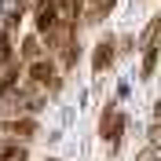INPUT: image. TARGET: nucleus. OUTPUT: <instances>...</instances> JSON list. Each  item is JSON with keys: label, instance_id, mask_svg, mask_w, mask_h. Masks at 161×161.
Wrapping results in <instances>:
<instances>
[{"label": "nucleus", "instance_id": "nucleus-9", "mask_svg": "<svg viewBox=\"0 0 161 161\" xmlns=\"http://www.w3.org/2000/svg\"><path fill=\"white\" fill-rule=\"evenodd\" d=\"M158 51L161 48H147V55H143V77H150L154 66H158Z\"/></svg>", "mask_w": 161, "mask_h": 161}, {"label": "nucleus", "instance_id": "nucleus-1", "mask_svg": "<svg viewBox=\"0 0 161 161\" xmlns=\"http://www.w3.org/2000/svg\"><path fill=\"white\" fill-rule=\"evenodd\" d=\"M26 77H33L37 84H44L48 92H59V84H62V77H59V66L48 59V55H40V59H33L30 62V70H26Z\"/></svg>", "mask_w": 161, "mask_h": 161}, {"label": "nucleus", "instance_id": "nucleus-10", "mask_svg": "<svg viewBox=\"0 0 161 161\" xmlns=\"http://www.w3.org/2000/svg\"><path fill=\"white\" fill-rule=\"evenodd\" d=\"M11 59V40H8V30H0V62Z\"/></svg>", "mask_w": 161, "mask_h": 161}, {"label": "nucleus", "instance_id": "nucleus-12", "mask_svg": "<svg viewBox=\"0 0 161 161\" xmlns=\"http://www.w3.org/2000/svg\"><path fill=\"white\" fill-rule=\"evenodd\" d=\"M139 161H158V147H150V150H143Z\"/></svg>", "mask_w": 161, "mask_h": 161}, {"label": "nucleus", "instance_id": "nucleus-11", "mask_svg": "<svg viewBox=\"0 0 161 161\" xmlns=\"http://www.w3.org/2000/svg\"><path fill=\"white\" fill-rule=\"evenodd\" d=\"M150 143L161 150V125H158V121H154V128H150Z\"/></svg>", "mask_w": 161, "mask_h": 161}, {"label": "nucleus", "instance_id": "nucleus-8", "mask_svg": "<svg viewBox=\"0 0 161 161\" xmlns=\"http://www.w3.org/2000/svg\"><path fill=\"white\" fill-rule=\"evenodd\" d=\"M19 55H22L26 62L40 59V55H48V48H44V37H40V33H37V37H26V40H22V48H19Z\"/></svg>", "mask_w": 161, "mask_h": 161}, {"label": "nucleus", "instance_id": "nucleus-13", "mask_svg": "<svg viewBox=\"0 0 161 161\" xmlns=\"http://www.w3.org/2000/svg\"><path fill=\"white\" fill-rule=\"evenodd\" d=\"M154 121H158V125H161V99L154 103Z\"/></svg>", "mask_w": 161, "mask_h": 161}, {"label": "nucleus", "instance_id": "nucleus-6", "mask_svg": "<svg viewBox=\"0 0 161 161\" xmlns=\"http://www.w3.org/2000/svg\"><path fill=\"white\" fill-rule=\"evenodd\" d=\"M110 62H114V40L106 37V40H99V44H95V51H92V70L103 73Z\"/></svg>", "mask_w": 161, "mask_h": 161}, {"label": "nucleus", "instance_id": "nucleus-15", "mask_svg": "<svg viewBox=\"0 0 161 161\" xmlns=\"http://www.w3.org/2000/svg\"><path fill=\"white\" fill-rule=\"evenodd\" d=\"M0 161H4V154H0Z\"/></svg>", "mask_w": 161, "mask_h": 161}, {"label": "nucleus", "instance_id": "nucleus-2", "mask_svg": "<svg viewBox=\"0 0 161 161\" xmlns=\"http://www.w3.org/2000/svg\"><path fill=\"white\" fill-rule=\"evenodd\" d=\"M121 132H125V114H121L117 106H106V110H103V117H99V136L110 143V147H117Z\"/></svg>", "mask_w": 161, "mask_h": 161}, {"label": "nucleus", "instance_id": "nucleus-7", "mask_svg": "<svg viewBox=\"0 0 161 161\" xmlns=\"http://www.w3.org/2000/svg\"><path fill=\"white\" fill-rule=\"evenodd\" d=\"M139 48L147 51V48H161V11L150 19V26L143 30V37H139Z\"/></svg>", "mask_w": 161, "mask_h": 161}, {"label": "nucleus", "instance_id": "nucleus-14", "mask_svg": "<svg viewBox=\"0 0 161 161\" xmlns=\"http://www.w3.org/2000/svg\"><path fill=\"white\" fill-rule=\"evenodd\" d=\"M44 161H59V158H44Z\"/></svg>", "mask_w": 161, "mask_h": 161}, {"label": "nucleus", "instance_id": "nucleus-3", "mask_svg": "<svg viewBox=\"0 0 161 161\" xmlns=\"http://www.w3.org/2000/svg\"><path fill=\"white\" fill-rule=\"evenodd\" d=\"M33 22H37V33H40V37L51 33V30H55V22H59L55 4H51V0H37V4H33Z\"/></svg>", "mask_w": 161, "mask_h": 161}, {"label": "nucleus", "instance_id": "nucleus-4", "mask_svg": "<svg viewBox=\"0 0 161 161\" xmlns=\"http://www.w3.org/2000/svg\"><path fill=\"white\" fill-rule=\"evenodd\" d=\"M114 4H117V0H80V8H84V22H88V26H99V22L110 15Z\"/></svg>", "mask_w": 161, "mask_h": 161}, {"label": "nucleus", "instance_id": "nucleus-5", "mask_svg": "<svg viewBox=\"0 0 161 161\" xmlns=\"http://www.w3.org/2000/svg\"><path fill=\"white\" fill-rule=\"evenodd\" d=\"M26 8H30V0H4V8H0V19H4V30H15L19 26V19L26 15Z\"/></svg>", "mask_w": 161, "mask_h": 161}]
</instances>
